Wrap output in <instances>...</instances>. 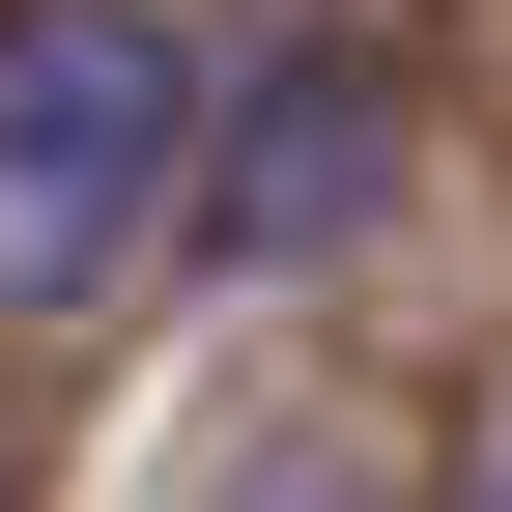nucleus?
<instances>
[{
    "instance_id": "obj_1",
    "label": "nucleus",
    "mask_w": 512,
    "mask_h": 512,
    "mask_svg": "<svg viewBox=\"0 0 512 512\" xmlns=\"http://www.w3.org/2000/svg\"><path fill=\"white\" fill-rule=\"evenodd\" d=\"M200 200V29L171 0H0V313L143 285Z\"/></svg>"
},
{
    "instance_id": "obj_2",
    "label": "nucleus",
    "mask_w": 512,
    "mask_h": 512,
    "mask_svg": "<svg viewBox=\"0 0 512 512\" xmlns=\"http://www.w3.org/2000/svg\"><path fill=\"white\" fill-rule=\"evenodd\" d=\"M370 171H399V86L370 57H285V114H228V256H342Z\"/></svg>"
},
{
    "instance_id": "obj_3",
    "label": "nucleus",
    "mask_w": 512,
    "mask_h": 512,
    "mask_svg": "<svg viewBox=\"0 0 512 512\" xmlns=\"http://www.w3.org/2000/svg\"><path fill=\"white\" fill-rule=\"evenodd\" d=\"M228 512H370V456H342V427H285V456H228Z\"/></svg>"
},
{
    "instance_id": "obj_4",
    "label": "nucleus",
    "mask_w": 512,
    "mask_h": 512,
    "mask_svg": "<svg viewBox=\"0 0 512 512\" xmlns=\"http://www.w3.org/2000/svg\"><path fill=\"white\" fill-rule=\"evenodd\" d=\"M0 512H29V456H0Z\"/></svg>"
}]
</instances>
